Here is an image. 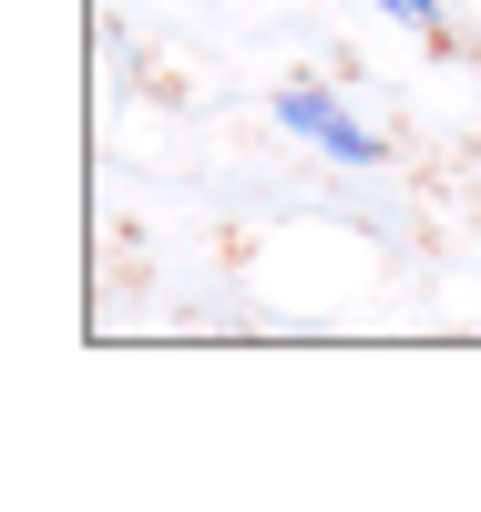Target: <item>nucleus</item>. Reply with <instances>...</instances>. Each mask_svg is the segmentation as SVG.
<instances>
[{
	"mask_svg": "<svg viewBox=\"0 0 481 512\" xmlns=\"http://www.w3.org/2000/svg\"><path fill=\"white\" fill-rule=\"evenodd\" d=\"M277 123H287L297 144H318L328 164H379V154H389V144H379L338 93H318V82H287V93H277Z\"/></svg>",
	"mask_w": 481,
	"mask_h": 512,
	"instance_id": "f257e3e1",
	"label": "nucleus"
},
{
	"mask_svg": "<svg viewBox=\"0 0 481 512\" xmlns=\"http://www.w3.org/2000/svg\"><path fill=\"white\" fill-rule=\"evenodd\" d=\"M369 11H389V21H410V31H430V21H441V0H369Z\"/></svg>",
	"mask_w": 481,
	"mask_h": 512,
	"instance_id": "f03ea898",
	"label": "nucleus"
}]
</instances>
